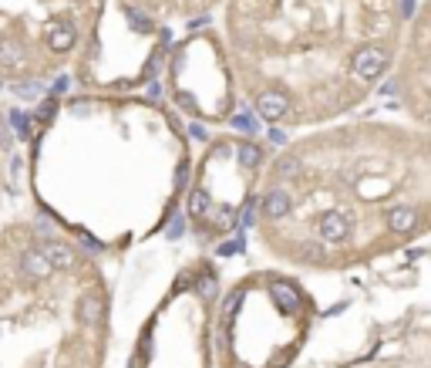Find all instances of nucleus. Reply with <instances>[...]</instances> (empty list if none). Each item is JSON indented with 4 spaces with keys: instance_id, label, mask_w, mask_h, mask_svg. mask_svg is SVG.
<instances>
[{
    "instance_id": "obj_1",
    "label": "nucleus",
    "mask_w": 431,
    "mask_h": 368,
    "mask_svg": "<svg viewBox=\"0 0 431 368\" xmlns=\"http://www.w3.org/2000/svg\"><path fill=\"white\" fill-rule=\"evenodd\" d=\"M391 64V51L384 44H364L351 55V71L357 81H377Z\"/></svg>"
},
{
    "instance_id": "obj_2",
    "label": "nucleus",
    "mask_w": 431,
    "mask_h": 368,
    "mask_svg": "<svg viewBox=\"0 0 431 368\" xmlns=\"http://www.w3.org/2000/svg\"><path fill=\"white\" fill-rule=\"evenodd\" d=\"M317 233L327 243H347L354 236V216L347 210H327L317 216Z\"/></svg>"
},
{
    "instance_id": "obj_3",
    "label": "nucleus",
    "mask_w": 431,
    "mask_h": 368,
    "mask_svg": "<svg viewBox=\"0 0 431 368\" xmlns=\"http://www.w3.org/2000/svg\"><path fill=\"white\" fill-rule=\"evenodd\" d=\"M256 115L263 118V122H280V118L290 115V98H286V92H280V88H263L260 95H256Z\"/></svg>"
},
{
    "instance_id": "obj_4",
    "label": "nucleus",
    "mask_w": 431,
    "mask_h": 368,
    "mask_svg": "<svg viewBox=\"0 0 431 368\" xmlns=\"http://www.w3.org/2000/svg\"><path fill=\"white\" fill-rule=\"evenodd\" d=\"M44 41H48V48H51L54 55H68V51L78 44V24L75 20H68V17L54 20V24H48Z\"/></svg>"
},
{
    "instance_id": "obj_5",
    "label": "nucleus",
    "mask_w": 431,
    "mask_h": 368,
    "mask_svg": "<svg viewBox=\"0 0 431 368\" xmlns=\"http://www.w3.org/2000/svg\"><path fill=\"white\" fill-rule=\"evenodd\" d=\"M260 210L266 220H283V216H290V210H293V196H290V190L283 183H277V186H270L263 193Z\"/></svg>"
},
{
    "instance_id": "obj_6",
    "label": "nucleus",
    "mask_w": 431,
    "mask_h": 368,
    "mask_svg": "<svg viewBox=\"0 0 431 368\" xmlns=\"http://www.w3.org/2000/svg\"><path fill=\"white\" fill-rule=\"evenodd\" d=\"M20 274L27 277V281H44V277H51L54 267H51V260H48V253L44 247H27V250H20Z\"/></svg>"
},
{
    "instance_id": "obj_7",
    "label": "nucleus",
    "mask_w": 431,
    "mask_h": 368,
    "mask_svg": "<svg viewBox=\"0 0 431 368\" xmlns=\"http://www.w3.org/2000/svg\"><path fill=\"white\" fill-rule=\"evenodd\" d=\"M27 61V44L17 34H0V71H17Z\"/></svg>"
},
{
    "instance_id": "obj_8",
    "label": "nucleus",
    "mask_w": 431,
    "mask_h": 368,
    "mask_svg": "<svg viewBox=\"0 0 431 368\" xmlns=\"http://www.w3.org/2000/svg\"><path fill=\"white\" fill-rule=\"evenodd\" d=\"M384 223H388V230H391V233H397V236H408V233L418 230L421 213H418L414 206H391V210L384 213Z\"/></svg>"
},
{
    "instance_id": "obj_9",
    "label": "nucleus",
    "mask_w": 431,
    "mask_h": 368,
    "mask_svg": "<svg viewBox=\"0 0 431 368\" xmlns=\"http://www.w3.org/2000/svg\"><path fill=\"white\" fill-rule=\"evenodd\" d=\"M78 321L85 328H98L105 321V301L98 294H81L78 297Z\"/></svg>"
},
{
    "instance_id": "obj_10",
    "label": "nucleus",
    "mask_w": 431,
    "mask_h": 368,
    "mask_svg": "<svg viewBox=\"0 0 431 368\" xmlns=\"http://www.w3.org/2000/svg\"><path fill=\"white\" fill-rule=\"evenodd\" d=\"M44 253H48V260H51V267L54 271H71L78 260V250L71 243H64V240H48V243H41Z\"/></svg>"
},
{
    "instance_id": "obj_11",
    "label": "nucleus",
    "mask_w": 431,
    "mask_h": 368,
    "mask_svg": "<svg viewBox=\"0 0 431 368\" xmlns=\"http://www.w3.org/2000/svg\"><path fill=\"white\" fill-rule=\"evenodd\" d=\"M303 176V155L300 153H283L277 162H273V179L277 183H293V179H300Z\"/></svg>"
},
{
    "instance_id": "obj_12",
    "label": "nucleus",
    "mask_w": 431,
    "mask_h": 368,
    "mask_svg": "<svg viewBox=\"0 0 431 368\" xmlns=\"http://www.w3.org/2000/svg\"><path fill=\"white\" fill-rule=\"evenodd\" d=\"M10 92H14L20 101H41V98H44V81H41V78H14Z\"/></svg>"
},
{
    "instance_id": "obj_13",
    "label": "nucleus",
    "mask_w": 431,
    "mask_h": 368,
    "mask_svg": "<svg viewBox=\"0 0 431 368\" xmlns=\"http://www.w3.org/2000/svg\"><path fill=\"white\" fill-rule=\"evenodd\" d=\"M270 294H273V297H277L286 311H297L303 304L300 291H297L293 284H283V281H270Z\"/></svg>"
},
{
    "instance_id": "obj_14",
    "label": "nucleus",
    "mask_w": 431,
    "mask_h": 368,
    "mask_svg": "<svg viewBox=\"0 0 431 368\" xmlns=\"http://www.w3.org/2000/svg\"><path fill=\"white\" fill-rule=\"evenodd\" d=\"M236 159H240V166H243V169H256V166L263 162V149L256 146V142H249V139H246V142H240V146H236Z\"/></svg>"
},
{
    "instance_id": "obj_15",
    "label": "nucleus",
    "mask_w": 431,
    "mask_h": 368,
    "mask_svg": "<svg viewBox=\"0 0 431 368\" xmlns=\"http://www.w3.org/2000/svg\"><path fill=\"white\" fill-rule=\"evenodd\" d=\"M209 210H212V199H209L206 190H192V196H189V216L199 220V216H206Z\"/></svg>"
},
{
    "instance_id": "obj_16",
    "label": "nucleus",
    "mask_w": 431,
    "mask_h": 368,
    "mask_svg": "<svg viewBox=\"0 0 431 368\" xmlns=\"http://www.w3.org/2000/svg\"><path fill=\"white\" fill-rule=\"evenodd\" d=\"M122 14L129 17V24L135 27V31H138V34H149V31H152V20L145 17V14H142L135 3H122Z\"/></svg>"
},
{
    "instance_id": "obj_17",
    "label": "nucleus",
    "mask_w": 431,
    "mask_h": 368,
    "mask_svg": "<svg viewBox=\"0 0 431 368\" xmlns=\"http://www.w3.org/2000/svg\"><path fill=\"white\" fill-rule=\"evenodd\" d=\"M196 288H199V297H203V301H216V294H219V281H216V274L212 271H206L203 277H199Z\"/></svg>"
},
{
    "instance_id": "obj_18",
    "label": "nucleus",
    "mask_w": 431,
    "mask_h": 368,
    "mask_svg": "<svg viewBox=\"0 0 431 368\" xmlns=\"http://www.w3.org/2000/svg\"><path fill=\"white\" fill-rule=\"evenodd\" d=\"M7 125L17 132V139H27V112H7Z\"/></svg>"
},
{
    "instance_id": "obj_19",
    "label": "nucleus",
    "mask_w": 431,
    "mask_h": 368,
    "mask_svg": "<svg viewBox=\"0 0 431 368\" xmlns=\"http://www.w3.org/2000/svg\"><path fill=\"white\" fill-rule=\"evenodd\" d=\"M256 223V199H249L243 206V213H240V230H249Z\"/></svg>"
},
{
    "instance_id": "obj_20",
    "label": "nucleus",
    "mask_w": 431,
    "mask_h": 368,
    "mask_svg": "<svg viewBox=\"0 0 431 368\" xmlns=\"http://www.w3.org/2000/svg\"><path fill=\"white\" fill-rule=\"evenodd\" d=\"M34 236H38L41 243H48V240H57L54 227H51V223H48V220H38V223H34Z\"/></svg>"
},
{
    "instance_id": "obj_21",
    "label": "nucleus",
    "mask_w": 431,
    "mask_h": 368,
    "mask_svg": "<svg viewBox=\"0 0 431 368\" xmlns=\"http://www.w3.org/2000/svg\"><path fill=\"white\" fill-rule=\"evenodd\" d=\"M216 253H219V257H233V253H243V236H240V240H223Z\"/></svg>"
},
{
    "instance_id": "obj_22",
    "label": "nucleus",
    "mask_w": 431,
    "mask_h": 368,
    "mask_svg": "<svg viewBox=\"0 0 431 368\" xmlns=\"http://www.w3.org/2000/svg\"><path fill=\"white\" fill-rule=\"evenodd\" d=\"M78 243L85 247V253H92V257H94V253H101V243H98L94 236H88V233H85V230L78 233Z\"/></svg>"
},
{
    "instance_id": "obj_23",
    "label": "nucleus",
    "mask_w": 431,
    "mask_h": 368,
    "mask_svg": "<svg viewBox=\"0 0 431 368\" xmlns=\"http://www.w3.org/2000/svg\"><path fill=\"white\" fill-rule=\"evenodd\" d=\"M233 125H236V129H243V132H256V129H260V125H256V118H249V112L236 115V118H233Z\"/></svg>"
},
{
    "instance_id": "obj_24",
    "label": "nucleus",
    "mask_w": 431,
    "mask_h": 368,
    "mask_svg": "<svg viewBox=\"0 0 431 368\" xmlns=\"http://www.w3.org/2000/svg\"><path fill=\"white\" fill-rule=\"evenodd\" d=\"M189 136L196 139V142H209V132H206V125H199V122H192V125H189Z\"/></svg>"
},
{
    "instance_id": "obj_25",
    "label": "nucleus",
    "mask_w": 431,
    "mask_h": 368,
    "mask_svg": "<svg viewBox=\"0 0 431 368\" xmlns=\"http://www.w3.org/2000/svg\"><path fill=\"white\" fill-rule=\"evenodd\" d=\"M68 88H71V78H68V75H61V78L54 81V85H51V95H64Z\"/></svg>"
},
{
    "instance_id": "obj_26",
    "label": "nucleus",
    "mask_w": 431,
    "mask_h": 368,
    "mask_svg": "<svg viewBox=\"0 0 431 368\" xmlns=\"http://www.w3.org/2000/svg\"><path fill=\"white\" fill-rule=\"evenodd\" d=\"M186 183H189V162H179V173H175V186H179V190H186Z\"/></svg>"
},
{
    "instance_id": "obj_27",
    "label": "nucleus",
    "mask_w": 431,
    "mask_h": 368,
    "mask_svg": "<svg viewBox=\"0 0 431 368\" xmlns=\"http://www.w3.org/2000/svg\"><path fill=\"white\" fill-rule=\"evenodd\" d=\"M182 230H186V227H182V216H175V220H172V227L166 233H169V240H179V236H182Z\"/></svg>"
},
{
    "instance_id": "obj_28",
    "label": "nucleus",
    "mask_w": 431,
    "mask_h": 368,
    "mask_svg": "<svg viewBox=\"0 0 431 368\" xmlns=\"http://www.w3.org/2000/svg\"><path fill=\"white\" fill-rule=\"evenodd\" d=\"M240 301H243V291H233V297L226 301V314H236V308H240Z\"/></svg>"
},
{
    "instance_id": "obj_29",
    "label": "nucleus",
    "mask_w": 431,
    "mask_h": 368,
    "mask_svg": "<svg viewBox=\"0 0 431 368\" xmlns=\"http://www.w3.org/2000/svg\"><path fill=\"white\" fill-rule=\"evenodd\" d=\"M270 142H273V146H283V142H286V132H280V129H270Z\"/></svg>"
},
{
    "instance_id": "obj_30",
    "label": "nucleus",
    "mask_w": 431,
    "mask_h": 368,
    "mask_svg": "<svg viewBox=\"0 0 431 368\" xmlns=\"http://www.w3.org/2000/svg\"><path fill=\"white\" fill-rule=\"evenodd\" d=\"M411 3L414 0H404V3H401V17H411Z\"/></svg>"
},
{
    "instance_id": "obj_31",
    "label": "nucleus",
    "mask_w": 431,
    "mask_h": 368,
    "mask_svg": "<svg viewBox=\"0 0 431 368\" xmlns=\"http://www.w3.org/2000/svg\"><path fill=\"white\" fill-rule=\"evenodd\" d=\"M428 153H431V139H428Z\"/></svg>"
},
{
    "instance_id": "obj_32",
    "label": "nucleus",
    "mask_w": 431,
    "mask_h": 368,
    "mask_svg": "<svg viewBox=\"0 0 431 368\" xmlns=\"http://www.w3.org/2000/svg\"><path fill=\"white\" fill-rule=\"evenodd\" d=\"M428 122H431V112H428Z\"/></svg>"
},
{
    "instance_id": "obj_33",
    "label": "nucleus",
    "mask_w": 431,
    "mask_h": 368,
    "mask_svg": "<svg viewBox=\"0 0 431 368\" xmlns=\"http://www.w3.org/2000/svg\"><path fill=\"white\" fill-rule=\"evenodd\" d=\"M0 88H3V81H0Z\"/></svg>"
}]
</instances>
